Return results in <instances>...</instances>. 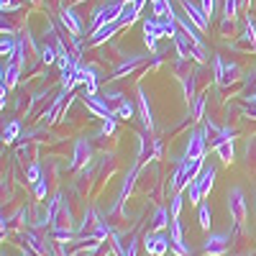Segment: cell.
<instances>
[{
    "label": "cell",
    "mask_w": 256,
    "mask_h": 256,
    "mask_svg": "<svg viewBox=\"0 0 256 256\" xmlns=\"http://www.w3.org/2000/svg\"><path fill=\"white\" fill-rule=\"evenodd\" d=\"M228 210H230V218L236 223V230L244 226L246 220V200H244V190L241 187H233L228 192Z\"/></svg>",
    "instance_id": "6da1fadb"
},
{
    "label": "cell",
    "mask_w": 256,
    "mask_h": 256,
    "mask_svg": "<svg viewBox=\"0 0 256 256\" xmlns=\"http://www.w3.org/2000/svg\"><path fill=\"white\" fill-rule=\"evenodd\" d=\"M144 248H146L148 256H164L169 248H172V241H169V236H164L162 230H154V233H146Z\"/></svg>",
    "instance_id": "7a4b0ae2"
},
{
    "label": "cell",
    "mask_w": 256,
    "mask_h": 256,
    "mask_svg": "<svg viewBox=\"0 0 256 256\" xmlns=\"http://www.w3.org/2000/svg\"><path fill=\"white\" fill-rule=\"evenodd\" d=\"M164 36V26H162V18L154 16V18H146L144 20V41H146V46L156 52V41Z\"/></svg>",
    "instance_id": "3957f363"
},
{
    "label": "cell",
    "mask_w": 256,
    "mask_h": 256,
    "mask_svg": "<svg viewBox=\"0 0 256 256\" xmlns=\"http://www.w3.org/2000/svg\"><path fill=\"white\" fill-rule=\"evenodd\" d=\"M228 244H230V236H226V233H210L202 244V251L210 256H223L228 251Z\"/></svg>",
    "instance_id": "277c9868"
},
{
    "label": "cell",
    "mask_w": 256,
    "mask_h": 256,
    "mask_svg": "<svg viewBox=\"0 0 256 256\" xmlns=\"http://www.w3.org/2000/svg\"><path fill=\"white\" fill-rule=\"evenodd\" d=\"M82 100H84V105L98 116V118H102V120H108V118H116V110L108 105V100H102V98H98V95H82Z\"/></svg>",
    "instance_id": "5b68a950"
},
{
    "label": "cell",
    "mask_w": 256,
    "mask_h": 256,
    "mask_svg": "<svg viewBox=\"0 0 256 256\" xmlns=\"http://www.w3.org/2000/svg\"><path fill=\"white\" fill-rule=\"evenodd\" d=\"M205 156V131H195L187 141L184 159H202Z\"/></svg>",
    "instance_id": "8992f818"
},
{
    "label": "cell",
    "mask_w": 256,
    "mask_h": 256,
    "mask_svg": "<svg viewBox=\"0 0 256 256\" xmlns=\"http://www.w3.org/2000/svg\"><path fill=\"white\" fill-rule=\"evenodd\" d=\"M180 6L184 8V13L190 16V20H192V24H195L200 31H205V28H208V16H205V10H202V8H198L195 3H192V0H180Z\"/></svg>",
    "instance_id": "52a82bcc"
},
{
    "label": "cell",
    "mask_w": 256,
    "mask_h": 256,
    "mask_svg": "<svg viewBox=\"0 0 256 256\" xmlns=\"http://www.w3.org/2000/svg\"><path fill=\"white\" fill-rule=\"evenodd\" d=\"M195 182L202 190V198H208L210 190H212V182H216V166H202V172L195 177Z\"/></svg>",
    "instance_id": "ba28073f"
},
{
    "label": "cell",
    "mask_w": 256,
    "mask_h": 256,
    "mask_svg": "<svg viewBox=\"0 0 256 256\" xmlns=\"http://www.w3.org/2000/svg\"><path fill=\"white\" fill-rule=\"evenodd\" d=\"M136 174H138V164H134V166H131V172H128V177H126V182H123V190H120V195H118V200H116V208H113V210H118V208H120V205L126 202V198L131 195Z\"/></svg>",
    "instance_id": "9c48e42d"
},
{
    "label": "cell",
    "mask_w": 256,
    "mask_h": 256,
    "mask_svg": "<svg viewBox=\"0 0 256 256\" xmlns=\"http://www.w3.org/2000/svg\"><path fill=\"white\" fill-rule=\"evenodd\" d=\"M88 159H90V144L84 141V138H80V141L74 144V156H72V166L77 169V166H82V164H88Z\"/></svg>",
    "instance_id": "30bf717a"
},
{
    "label": "cell",
    "mask_w": 256,
    "mask_h": 256,
    "mask_svg": "<svg viewBox=\"0 0 256 256\" xmlns=\"http://www.w3.org/2000/svg\"><path fill=\"white\" fill-rule=\"evenodd\" d=\"M59 18H62V24L67 26V31L72 34V38H77L80 34H82V26H80V20L74 18V13L70 10V8H62V13H59Z\"/></svg>",
    "instance_id": "8fae6325"
},
{
    "label": "cell",
    "mask_w": 256,
    "mask_h": 256,
    "mask_svg": "<svg viewBox=\"0 0 256 256\" xmlns=\"http://www.w3.org/2000/svg\"><path fill=\"white\" fill-rule=\"evenodd\" d=\"M18 74H20V62L8 59L6 70H3V84H6V88H13V84L18 82Z\"/></svg>",
    "instance_id": "7c38bea8"
},
{
    "label": "cell",
    "mask_w": 256,
    "mask_h": 256,
    "mask_svg": "<svg viewBox=\"0 0 256 256\" xmlns=\"http://www.w3.org/2000/svg\"><path fill=\"white\" fill-rule=\"evenodd\" d=\"M216 152H218V156H220V162H223V164H230L233 159H236V148H233V138L220 141V144L216 146Z\"/></svg>",
    "instance_id": "4fadbf2b"
},
{
    "label": "cell",
    "mask_w": 256,
    "mask_h": 256,
    "mask_svg": "<svg viewBox=\"0 0 256 256\" xmlns=\"http://www.w3.org/2000/svg\"><path fill=\"white\" fill-rule=\"evenodd\" d=\"M169 223H172V212H169L166 208H156L154 220H152V230H164Z\"/></svg>",
    "instance_id": "5bb4252c"
},
{
    "label": "cell",
    "mask_w": 256,
    "mask_h": 256,
    "mask_svg": "<svg viewBox=\"0 0 256 256\" xmlns=\"http://www.w3.org/2000/svg\"><path fill=\"white\" fill-rule=\"evenodd\" d=\"M24 238H26V244H28V248H31V251H34L36 256H46V244H41V238L36 236V233H34V230H28V233H26V236H24Z\"/></svg>",
    "instance_id": "9a60e30c"
},
{
    "label": "cell",
    "mask_w": 256,
    "mask_h": 256,
    "mask_svg": "<svg viewBox=\"0 0 256 256\" xmlns=\"http://www.w3.org/2000/svg\"><path fill=\"white\" fill-rule=\"evenodd\" d=\"M138 102H141V118H144V126L152 131V126H154V120H152V108H148V98L144 95V92H138Z\"/></svg>",
    "instance_id": "2e32d148"
},
{
    "label": "cell",
    "mask_w": 256,
    "mask_h": 256,
    "mask_svg": "<svg viewBox=\"0 0 256 256\" xmlns=\"http://www.w3.org/2000/svg\"><path fill=\"white\" fill-rule=\"evenodd\" d=\"M198 220H200V228H202V230H210V223H212V210H210L208 205H202V202H200V208H198Z\"/></svg>",
    "instance_id": "e0dca14e"
},
{
    "label": "cell",
    "mask_w": 256,
    "mask_h": 256,
    "mask_svg": "<svg viewBox=\"0 0 256 256\" xmlns=\"http://www.w3.org/2000/svg\"><path fill=\"white\" fill-rule=\"evenodd\" d=\"M59 208H62V195H56V198H52V200H49V208H46V218H44V223H54V220H56Z\"/></svg>",
    "instance_id": "ac0fdd59"
},
{
    "label": "cell",
    "mask_w": 256,
    "mask_h": 256,
    "mask_svg": "<svg viewBox=\"0 0 256 256\" xmlns=\"http://www.w3.org/2000/svg\"><path fill=\"white\" fill-rule=\"evenodd\" d=\"M18 134H20V123H18V120H10V123L3 128V141L10 144V141L18 138Z\"/></svg>",
    "instance_id": "d6986e66"
},
{
    "label": "cell",
    "mask_w": 256,
    "mask_h": 256,
    "mask_svg": "<svg viewBox=\"0 0 256 256\" xmlns=\"http://www.w3.org/2000/svg\"><path fill=\"white\" fill-rule=\"evenodd\" d=\"M0 52H3V56H8V59H13V54L18 52V44L10 38V36H6L3 34V44H0Z\"/></svg>",
    "instance_id": "ffe728a7"
},
{
    "label": "cell",
    "mask_w": 256,
    "mask_h": 256,
    "mask_svg": "<svg viewBox=\"0 0 256 256\" xmlns=\"http://www.w3.org/2000/svg\"><path fill=\"white\" fill-rule=\"evenodd\" d=\"M64 95H67V90H64V88H62V92H59V95L54 98V102H52V105H49V108L44 110V118H46V120H52V118L56 116V110H59V105H62V100H64Z\"/></svg>",
    "instance_id": "44dd1931"
},
{
    "label": "cell",
    "mask_w": 256,
    "mask_h": 256,
    "mask_svg": "<svg viewBox=\"0 0 256 256\" xmlns=\"http://www.w3.org/2000/svg\"><path fill=\"white\" fill-rule=\"evenodd\" d=\"M116 116L118 118H134V102L131 100H123V102H118V108H116Z\"/></svg>",
    "instance_id": "7402d4cb"
},
{
    "label": "cell",
    "mask_w": 256,
    "mask_h": 256,
    "mask_svg": "<svg viewBox=\"0 0 256 256\" xmlns=\"http://www.w3.org/2000/svg\"><path fill=\"white\" fill-rule=\"evenodd\" d=\"M212 67H216V82L223 84V74H226V62L220 56H212Z\"/></svg>",
    "instance_id": "603a6c76"
},
{
    "label": "cell",
    "mask_w": 256,
    "mask_h": 256,
    "mask_svg": "<svg viewBox=\"0 0 256 256\" xmlns=\"http://www.w3.org/2000/svg\"><path fill=\"white\" fill-rule=\"evenodd\" d=\"M38 180H41V166H38V164L34 162V164H31V166L26 169V182H31V184H36Z\"/></svg>",
    "instance_id": "cb8c5ba5"
},
{
    "label": "cell",
    "mask_w": 256,
    "mask_h": 256,
    "mask_svg": "<svg viewBox=\"0 0 256 256\" xmlns=\"http://www.w3.org/2000/svg\"><path fill=\"white\" fill-rule=\"evenodd\" d=\"M34 192H36V198L41 200V198H46V192H49V180L46 177H41L36 184H34Z\"/></svg>",
    "instance_id": "d4e9b609"
},
{
    "label": "cell",
    "mask_w": 256,
    "mask_h": 256,
    "mask_svg": "<svg viewBox=\"0 0 256 256\" xmlns=\"http://www.w3.org/2000/svg\"><path fill=\"white\" fill-rule=\"evenodd\" d=\"M41 62H46V64H52V62H56V49L54 46H41Z\"/></svg>",
    "instance_id": "484cf974"
},
{
    "label": "cell",
    "mask_w": 256,
    "mask_h": 256,
    "mask_svg": "<svg viewBox=\"0 0 256 256\" xmlns=\"http://www.w3.org/2000/svg\"><path fill=\"white\" fill-rule=\"evenodd\" d=\"M182 192H177V195L172 198V210H169V212H172V218H180V210H182Z\"/></svg>",
    "instance_id": "4316f807"
},
{
    "label": "cell",
    "mask_w": 256,
    "mask_h": 256,
    "mask_svg": "<svg viewBox=\"0 0 256 256\" xmlns=\"http://www.w3.org/2000/svg\"><path fill=\"white\" fill-rule=\"evenodd\" d=\"M244 36H246V41H248V44H251V49L256 52V28H254V24H251V20H248V26H246Z\"/></svg>",
    "instance_id": "83f0119b"
},
{
    "label": "cell",
    "mask_w": 256,
    "mask_h": 256,
    "mask_svg": "<svg viewBox=\"0 0 256 256\" xmlns=\"http://www.w3.org/2000/svg\"><path fill=\"white\" fill-rule=\"evenodd\" d=\"M238 0H226V18H236V13H238Z\"/></svg>",
    "instance_id": "f1b7e54d"
},
{
    "label": "cell",
    "mask_w": 256,
    "mask_h": 256,
    "mask_svg": "<svg viewBox=\"0 0 256 256\" xmlns=\"http://www.w3.org/2000/svg\"><path fill=\"white\" fill-rule=\"evenodd\" d=\"M136 248H138V238H128V246H126V256H136Z\"/></svg>",
    "instance_id": "f546056e"
},
{
    "label": "cell",
    "mask_w": 256,
    "mask_h": 256,
    "mask_svg": "<svg viewBox=\"0 0 256 256\" xmlns=\"http://www.w3.org/2000/svg\"><path fill=\"white\" fill-rule=\"evenodd\" d=\"M113 131H116V118H108V120L102 123V134H105V136H110Z\"/></svg>",
    "instance_id": "4dcf8cb0"
},
{
    "label": "cell",
    "mask_w": 256,
    "mask_h": 256,
    "mask_svg": "<svg viewBox=\"0 0 256 256\" xmlns=\"http://www.w3.org/2000/svg\"><path fill=\"white\" fill-rule=\"evenodd\" d=\"M202 108H205V95L195 100V118H202Z\"/></svg>",
    "instance_id": "1f68e13d"
},
{
    "label": "cell",
    "mask_w": 256,
    "mask_h": 256,
    "mask_svg": "<svg viewBox=\"0 0 256 256\" xmlns=\"http://www.w3.org/2000/svg\"><path fill=\"white\" fill-rule=\"evenodd\" d=\"M95 92H98V80H90L84 84V95H95Z\"/></svg>",
    "instance_id": "d6a6232c"
},
{
    "label": "cell",
    "mask_w": 256,
    "mask_h": 256,
    "mask_svg": "<svg viewBox=\"0 0 256 256\" xmlns=\"http://www.w3.org/2000/svg\"><path fill=\"white\" fill-rule=\"evenodd\" d=\"M202 10H205V16H212V10H216V0H202Z\"/></svg>",
    "instance_id": "836d02e7"
},
{
    "label": "cell",
    "mask_w": 256,
    "mask_h": 256,
    "mask_svg": "<svg viewBox=\"0 0 256 256\" xmlns=\"http://www.w3.org/2000/svg\"><path fill=\"white\" fill-rule=\"evenodd\" d=\"M184 90H187V98H192V92H195V80H192V74H190V80L184 82Z\"/></svg>",
    "instance_id": "e575fe53"
},
{
    "label": "cell",
    "mask_w": 256,
    "mask_h": 256,
    "mask_svg": "<svg viewBox=\"0 0 256 256\" xmlns=\"http://www.w3.org/2000/svg\"><path fill=\"white\" fill-rule=\"evenodd\" d=\"M248 3H251V0H238V6H241V8H246Z\"/></svg>",
    "instance_id": "d590c367"
},
{
    "label": "cell",
    "mask_w": 256,
    "mask_h": 256,
    "mask_svg": "<svg viewBox=\"0 0 256 256\" xmlns=\"http://www.w3.org/2000/svg\"><path fill=\"white\" fill-rule=\"evenodd\" d=\"M251 100H254V102H256V90H254V95H251Z\"/></svg>",
    "instance_id": "8d00e7d4"
}]
</instances>
